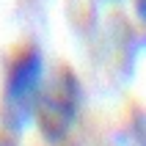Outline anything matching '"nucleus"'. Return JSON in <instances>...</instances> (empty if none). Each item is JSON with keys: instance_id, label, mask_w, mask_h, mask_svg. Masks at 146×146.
<instances>
[{"instance_id": "obj_1", "label": "nucleus", "mask_w": 146, "mask_h": 146, "mask_svg": "<svg viewBox=\"0 0 146 146\" xmlns=\"http://www.w3.org/2000/svg\"><path fill=\"white\" fill-rule=\"evenodd\" d=\"M41 77H44V61L39 50H25L8 69L3 108H6V121L11 124V130H22L31 121L41 91Z\"/></svg>"}, {"instance_id": "obj_2", "label": "nucleus", "mask_w": 146, "mask_h": 146, "mask_svg": "<svg viewBox=\"0 0 146 146\" xmlns=\"http://www.w3.org/2000/svg\"><path fill=\"white\" fill-rule=\"evenodd\" d=\"M77 110H80V86H77L72 72L61 69L47 83L44 94L39 91L36 110H33V113H39V124H41L44 138L58 143L72 130L74 119H77Z\"/></svg>"}, {"instance_id": "obj_3", "label": "nucleus", "mask_w": 146, "mask_h": 146, "mask_svg": "<svg viewBox=\"0 0 146 146\" xmlns=\"http://www.w3.org/2000/svg\"><path fill=\"white\" fill-rule=\"evenodd\" d=\"M138 3V14H141V19H146V0H135Z\"/></svg>"}]
</instances>
